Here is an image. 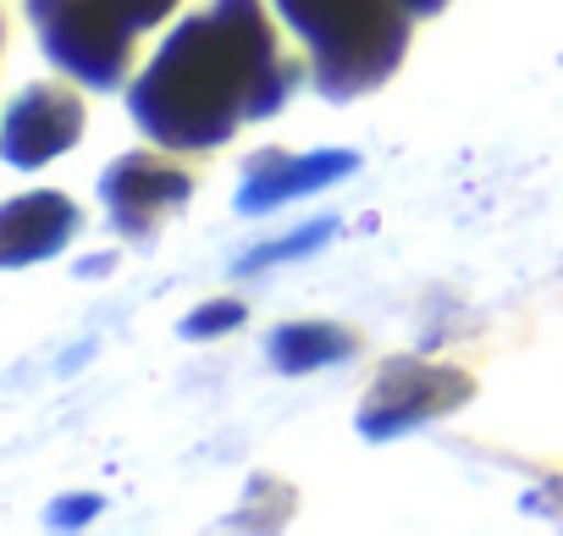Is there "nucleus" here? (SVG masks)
I'll use <instances>...</instances> for the list:
<instances>
[{"label": "nucleus", "mask_w": 563, "mask_h": 536, "mask_svg": "<svg viewBox=\"0 0 563 536\" xmlns=\"http://www.w3.org/2000/svg\"><path fill=\"white\" fill-rule=\"evenodd\" d=\"M299 84L305 67L282 56L260 0H216L155 51L128 89V111L155 144L199 155L249 117H276Z\"/></svg>", "instance_id": "f257e3e1"}, {"label": "nucleus", "mask_w": 563, "mask_h": 536, "mask_svg": "<svg viewBox=\"0 0 563 536\" xmlns=\"http://www.w3.org/2000/svg\"><path fill=\"white\" fill-rule=\"evenodd\" d=\"M276 12L305 40L316 89L327 100H354L387 84L415 23L398 0H276Z\"/></svg>", "instance_id": "f03ea898"}, {"label": "nucleus", "mask_w": 563, "mask_h": 536, "mask_svg": "<svg viewBox=\"0 0 563 536\" xmlns=\"http://www.w3.org/2000/svg\"><path fill=\"white\" fill-rule=\"evenodd\" d=\"M172 7L177 0H34V29L56 67L89 89H117L133 62V40Z\"/></svg>", "instance_id": "7ed1b4c3"}, {"label": "nucleus", "mask_w": 563, "mask_h": 536, "mask_svg": "<svg viewBox=\"0 0 563 536\" xmlns=\"http://www.w3.org/2000/svg\"><path fill=\"white\" fill-rule=\"evenodd\" d=\"M475 382L464 371H448V365H431V360H387L382 376L371 382L365 404H360V437L371 442H387V437H404L426 420H442L453 415L459 404H470Z\"/></svg>", "instance_id": "20e7f679"}, {"label": "nucleus", "mask_w": 563, "mask_h": 536, "mask_svg": "<svg viewBox=\"0 0 563 536\" xmlns=\"http://www.w3.org/2000/svg\"><path fill=\"white\" fill-rule=\"evenodd\" d=\"M188 194H194V177H188L183 166L161 161V155H122V161L100 177V199H106V210H111V227H117L122 238H133V243L155 238V227H161L172 210H183Z\"/></svg>", "instance_id": "39448f33"}, {"label": "nucleus", "mask_w": 563, "mask_h": 536, "mask_svg": "<svg viewBox=\"0 0 563 536\" xmlns=\"http://www.w3.org/2000/svg\"><path fill=\"white\" fill-rule=\"evenodd\" d=\"M84 139V100L62 84H34L12 100L7 128H0V155L12 166H45L62 150H73Z\"/></svg>", "instance_id": "423d86ee"}, {"label": "nucleus", "mask_w": 563, "mask_h": 536, "mask_svg": "<svg viewBox=\"0 0 563 536\" xmlns=\"http://www.w3.org/2000/svg\"><path fill=\"white\" fill-rule=\"evenodd\" d=\"M360 166L354 150H321V155H288V150H265L249 161L243 172V188H238V210L243 216H260V210H276L299 194H316L338 177H349Z\"/></svg>", "instance_id": "0eeeda50"}, {"label": "nucleus", "mask_w": 563, "mask_h": 536, "mask_svg": "<svg viewBox=\"0 0 563 536\" xmlns=\"http://www.w3.org/2000/svg\"><path fill=\"white\" fill-rule=\"evenodd\" d=\"M78 227H84V210L56 188H40V194H23L12 205H0V272L62 254Z\"/></svg>", "instance_id": "6e6552de"}, {"label": "nucleus", "mask_w": 563, "mask_h": 536, "mask_svg": "<svg viewBox=\"0 0 563 536\" xmlns=\"http://www.w3.org/2000/svg\"><path fill=\"white\" fill-rule=\"evenodd\" d=\"M271 365L282 376H310L321 365H343L360 354V338L343 332V327H321V321H305V327H276L271 343H265Z\"/></svg>", "instance_id": "1a4fd4ad"}, {"label": "nucleus", "mask_w": 563, "mask_h": 536, "mask_svg": "<svg viewBox=\"0 0 563 536\" xmlns=\"http://www.w3.org/2000/svg\"><path fill=\"white\" fill-rule=\"evenodd\" d=\"M332 232H338V221H332V216H321V221H310V227L288 232V238H282V243H271V249H254V254H243V260H238V272H265V265H276V260L310 254V249H321Z\"/></svg>", "instance_id": "9d476101"}, {"label": "nucleus", "mask_w": 563, "mask_h": 536, "mask_svg": "<svg viewBox=\"0 0 563 536\" xmlns=\"http://www.w3.org/2000/svg\"><path fill=\"white\" fill-rule=\"evenodd\" d=\"M243 305L238 299H210V305H199L188 321H183V338L188 343H205V338H221V332H232V327H243Z\"/></svg>", "instance_id": "9b49d317"}, {"label": "nucleus", "mask_w": 563, "mask_h": 536, "mask_svg": "<svg viewBox=\"0 0 563 536\" xmlns=\"http://www.w3.org/2000/svg\"><path fill=\"white\" fill-rule=\"evenodd\" d=\"M398 7L409 12V18H431V12H442L448 0H398Z\"/></svg>", "instance_id": "f8f14e48"}]
</instances>
